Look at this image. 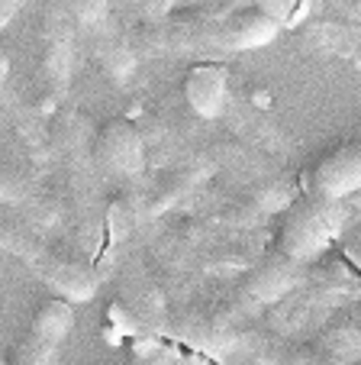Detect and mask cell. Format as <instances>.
Listing matches in <instances>:
<instances>
[{
    "mask_svg": "<svg viewBox=\"0 0 361 365\" xmlns=\"http://www.w3.org/2000/svg\"><path fill=\"white\" fill-rule=\"evenodd\" d=\"M71 324H75V310L68 307V301L39 304V310L29 320L26 336L14 346V352H10V359L4 365H48L55 349L68 336Z\"/></svg>",
    "mask_w": 361,
    "mask_h": 365,
    "instance_id": "cell-1",
    "label": "cell"
},
{
    "mask_svg": "<svg viewBox=\"0 0 361 365\" xmlns=\"http://www.w3.org/2000/svg\"><path fill=\"white\" fill-rule=\"evenodd\" d=\"M335 230V210L333 200L323 197L320 200H303L287 214L284 227H281V249L287 259H310L313 252H320L326 246V240Z\"/></svg>",
    "mask_w": 361,
    "mask_h": 365,
    "instance_id": "cell-2",
    "label": "cell"
},
{
    "mask_svg": "<svg viewBox=\"0 0 361 365\" xmlns=\"http://www.w3.org/2000/svg\"><path fill=\"white\" fill-rule=\"evenodd\" d=\"M94 159L107 172L116 175H136L145 159V143L142 133L130 123V120H107L100 130L94 133Z\"/></svg>",
    "mask_w": 361,
    "mask_h": 365,
    "instance_id": "cell-3",
    "label": "cell"
},
{
    "mask_svg": "<svg viewBox=\"0 0 361 365\" xmlns=\"http://www.w3.org/2000/svg\"><path fill=\"white\" fill-rule=\"evenodd\" d=\"M226 91H229V71L219 62H197L184 75V101L197 117H219L226 107Z\"/></svg>",
    "mask_w": 361,
    "mask_h": 365,
    "instance_id": "cell-4",
    "label": "cell"
},
{
    "mask_svg": "<svg viewBox=\"0 0 361 365\" xmlns=\"http://www.w3.org/2000/svg\"><path fill=\"white\" fill-rule=\"evenodd\" d=\"M313 185L316 194H323L329 200L361 191V145H345V149L326 155L313 172Z\"/></svg>",
    "mask_w": 361,
    "mask_h": 365,
    "instance_id": "cell-5",
    "label": "cell"
},
{
    "mask_svg": "<svg viewBox=\"0 0 361 365\" xmlns=\"http://www.w3.org/2000/svg\"><path fill=\"white\" fill-rule=\"evenodd\" d=\"M281 23L261 7H242L219 26V42L226 48H258L278 36Z\"/></svg>",
    "mask_w": 361,
    "mask_h": 365,
    "instance_id": "cell-6",
    "label": "cell"
},
{
    "mask_svg": "<svg viewBox=\"0 0 361 365\" xmlns=\"http://www.w3.org/2000/svg\"><path fill=\"white\" fill-rule=\"evenodd\" d=\"M287 288H291V272L284 262H265L252 278V291L261 301H271V297L284 294Z\"/></svg>",
    "mask_w": 361,
    "mask_h": 365,
    "instance_id": "cell-7",
    "label": "cell"
},
{
    "mask_svg": "<svg viewBox=\"0 0 361 365\" xmlns=\"http://www.w3.org/2000/svg\"><path fill=\"white\" fill-rule=\"evenodd\" d=\"M29 194V185L16 168L0 162V200H23Z\"/></svg>",
    "mask_w": 361,
    "mask_h": 365,
    "instance_id": "cell-8",
    "label": "cell"
},
{
    "mask_svg": "<svg viewBox=\"0 0 361 365\" xmlns=\"http://www.w3.org/2000/svg\"><path fill=\"white\" fill-rule=\"evenodd\" d=\"M65 7L78 23H97L107 14V0H65Z\"/></svg>",
    "mask_w": 361,
    "mask_h": 365,
    "instance_id": "cell-9",
    "label": "cell"
},
{
    "mask_svg": "<svg viewBox=\"0 0 361 365\" xmlns=\"http://www.w3.org/2000/svg\"><path fill=\"white\" fill-rule=\"evenodd\" d=\"M300 0H255V7H261L265 14H271L278 23H284V20H291V14H293V7H297Z\"/></svg>",
    "mask_w": 361,
    "mask_h": 365,
    "instance_id": "cell-10",
    "label": "cell"
},
{
    "mask_svg": "<svg viewBox=\"0 0 361 365\" xmlns=\"http://www.w3.org/2000/svg\"><path fill=\"white\" fill-rule=\"evenodd\" d=\"M16 7H20V0H0V26L16 14Z\"/></svg>",
    "mask_w": 361,
    "mask_h": 365,
    "instance_id": "cell-11",
    "label": "cell"
},
{
    "mask_svg": "<svg viewBox=\"0 0 361 365\" xmlns=\"http://www.w3.org/2000/svg\"><path fill=\"white\" fill-rule=\"evenodd\" d=\"M0 365H4V359H0Z\"/></svg>",
    "mask_w": 361,
    "mask_h": 365,
    "instance_id": "cell-12",
    "label": "cell"
}]
</instances>
